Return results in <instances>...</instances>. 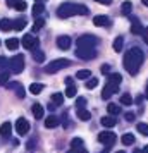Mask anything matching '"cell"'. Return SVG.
<instances>
[{"mask_svg":"<svg viewBox=\"0 0 148 153\" xmlns=\"http://www.w3.org/2000/svg\"><path fill=\"white\" fill-rule=\"evenodd\" d=\"M9 69L10 72H14V74H19L24 71V55L22 53H16L10 60H9Z\"/></svg>","mask_w":148,"mask_h":153,"instance_id":"obj_5","label":"cell"},{"mask_svg":"<svg viewBox=\"0 0 148 153\" xmlns=\"http://www.w3.org/2000/svg\"><path fill=\"white\" fill-rule=\"evenodd\" d=\"M115 139H117L115 138V132H112V131H103L98 134V141L103 143L105 146H112L115 143Z\"/></svg>","mask_w":148,"mask_h":153,"instance_id":"obj_7","label":"cell"},{"mask_svg":"<svg viewBox=\"0 0 148 153\" xmlns=\"http://www.w3.org/2000/svg\"><path fill=\"white\" fill-rule=\"evenodd\" d=\"M26 28V19H17V21H12V29H16V31H21V29Z\"/></svg>","mask_w":148,"mask_h":153,"instance_id":"obj_24","label":"cell"},{"mask_svg":"<svg viewBox=\"0 0 148 153\" xmlns=\"http://www.w3.org/2000/svg\"><path fill=\"white\" fill-rule=\"evenodd\" d=\"M120 141H122V145H124V146H131V145H134L136 138H134L131 132H126V134L122 136V139H120Z\"/></svg>","mask_w":148,"mask_h":153,"instance_id":"obj_21","label":"cell"},{"mask_svg":"<svg viewBox=\"0 0 148 153\" xmlns=\"http://www.w3.org/2000/svg\"><path fill=\"white\" fill-rule=\"evenodd\" d=\"M9 76H10V74H9V71H2V72H0V86H5V84L9 83Z\"/></svg>","mask_w":148,"mask_h":153,"instance_id":"obj_33","label":"cell"},{"mask_svg":"<svg viewBox=\"0 0 148 153\" xmlns=\"http://www.w3.org/2000/svg\"><path fill=\"white\" fill-rule=\"evenodd\" d=\"M76 77L78 79H90L91 77V71H88V69H81L76 72Z\"/></svg>","mask_w":148,"mask_h":153,"instance_id":"obj_27","label":"cell"},{"mask_svg":"<svg viewBox=\"0 0 148 153\" xmlns=\"http://www.w3.org/2000/svg\"><path fill=\"white\" fill-rule=\"evenodd\" d=\"M55 107H57L55 103H48V110H52V112H54V110H55Z\"/></svg>","mask_w":148,"mask_h":153,"instance_id":"obj_53","label":"cell"},{"mask_svg":"<svg viewBox=\"0 0 148 153\" xmlns=\"http://www.w3.org/2000/svg\"><path fill=\"white\" fill-rule=\"evenodd\" d=\"M43 88H45V86H43L42 83H33V84H29V93H31V95H40L43 91Z\"/></svg>","mask_w":148,"mask_h":153,"instance_id":"obj_20","label":"cell"},{"mask_svg":"<svg viewBox=\"0 0 148 153\" xmlns=\"http://www.w3.org/2000/svg\"><path fill=\"white\" fill-rule=\"evenodd\" d=\"M141 2H143V5H147L148 7V0H141Z\"/></svg>","mask_w":148,"mask_h":153,"instance_id":"obj_59","label":"cell"},{"mask_svg":"<svg viewBox=\"0 0 148 153\" xmlns=\"http://www.w3.org/2000/svg\"><path fill=\"white\" fill-rule=\"evenodd\" d=\"M131 9H133V4L126 0V2H122V5H120V14L122 16H129L131 14Z\"/></svg>","mask_w":148,"mask_h":153,"instance_id":"obj_22","label":"cell"},{"mask_svg":"<svg viewBox=\"0 0 148 153\" xmlns=\"http://www.w3.org/2000/svg\"><path fill=\"white\" fill-rule=\"evenodd\" d=\"M78 48H95L97 45H98V38L95 35H83L78 38Z\"/></svg>","mask_w":148,"mask_h":153,"instance_id":"obj_4","label":"cell"},{"mask_svg":"<svg viewBox=\"0 0 148 153\" xmlns=\"http://www.w3.org/2000/svg\"><path fill=\"white\" fill-rule=\"evenodd\" d=\"M65 84H67V86H69V84H74V77H65Z\"/></svg>","mask_w":148,"mask_h":153,"instance_id":"obj_50","label":"cell"},{"mask_svg":"<svg viewBox=\"0 0 148 153\" xmlns=\"http://www.w3.org/2000/svg\"><path fill=\"white\" fill-rule=\"evenodd\" d=\"M76 95H78V90H76V86H74V84H69V86L65 88V97L74 98Z\"/></svg>","mask_w":148,"mask_h":153,"instance_id":"obj_30","label":"cell"},{"mask_svg":"<svg viewBox=\"0 0 148 153\" xmlns=\"http://www.w3.org/2000/svg\"><path fill=\"white\" fill-rule=\"evenodd\" d=\"M71 45H72V40H71V36H57V47L60 50H69Z\"/></svg>","mask_w":148,"mask_h":153,"instance_id":"obj_11","label":"cell"},{"mask_svg":"<svg viewBox=\"0 0 148 153\" xmlns=\"http://www.w3.org/2000/svg\"><path fill=\"white\" fill-rule=\"evenodd\" d=\"M124 119H126L127 122H133L134 119H136V115H134L133 112H126V115H124Z\"/></svg>","mask_w":148,"mask_h":153,"instance_id":"obj_43","label":"cell"},{"mask_svg":"<svg viewBox=\"0 0 148 153\" xmlns=\"http://www.w3.org/2000/svg\"><path fill=\"white\" fill-rule=\"evenodd\" d=\"M143 24L140 22V19L138 17H134V16H131V33L133 35H141L143 33Z\"/></svg>","mask_w":148,"mask_h":153,"instance_id":"obj_12","label":"cell"},{"mask_svg":"<svg viewBox=\"0 0 148 153\" xmlns=\"http://www.w3.org/2000/svg\"><path fill=\"white\" fill-rule=\"evenodd\" d=\"M88 14H90V9L83 4L64 2L57 9V17H60V19H67V17H72V16H88Z\"/></svg>","mask_w":148,"mask_h":153,"instance_id":"obj_2","label":"cell"},{"mask_svg":"<svg viewBox=\"0 0 148 153\" xmlns=\"http://www.w3.org/2000/svg\"><path fill=\"white\" fill-rule=\"evenodd\" d=\"M86 103H88V102H86L85 97H78L76 98V107H78V108H85Z\"/></svg>","mask_w":148,"mask_h":153,"instance_id":"obj_40","label":"cell"},{"mask_svg":"<svg viewBox=\"0 0 148 153\" xmlns=\"http://www.w3.org/2000/svg\"><path fill=\"white\" fill-rule=\"evenodd\" d=\"M76 115H78V119L83 120V122H88V120L91 119V114L86 110V108H78V114H76Z\"/></svg>","mask_w":148,"mask_h":153,"instance_id":"obj_17","label":"cell"},{"mask_svg":"<svg viewBox=\"0 0 148 153\" xmlns=\"http://www.w3.org/2000/svg\"><path fill=\"white\" fill-rule=\"evenodd\" d=\"M93 24L98 26V28H107V26L110 24V19H109L107 16H95V17H93Z\"/></svg>","mask_w":148,"mask_h":153,"instance_id":"obj_14","label":"cell"},{"mask_svg":"<svg viewBox=\"0 0 148 153\" xmlns=\"http://www.w3.org/2000/svg\"><path fill=\"white\" fill-rule=\"evenodd\" d=\"M145 97H147V100H148V83H147V93H145Z\"/></svg>","mask_w":148,"mask_h":153,"instance_id":"obj_60","label":"cell"},{"mask_svg":"<svg viewBox=\"0 0 148 153\" xmlns=\"http://www.w3.org/2000/svg\"><path fill=\"white\" fill-rule=\"evenodd\" d=\"M12 7H14L16 10H26V9H28V5H26V2H24V0H14Z\"/></svg>","mask_w":148,"mask_h":153,"instance_id":"obj_32","label":"cell"},{"mask_svg":"<svg viewBox=\"0 0 148 153\" xmlns=\"http://www.w3.org/2000/svg\"><path fill=\"white\" fill-rule=\"evenodd\" d=\"M67 153H88L85 148H78V150H69Z\"/></svg>","mask_w":148,"mask_h":153,"instance_id":"obj_48","label":"cell"},{"mask_svg":"<svg viewBox=\"0 0 148 153\" xmlns=\"http://www.w3.org/2000/svg\"><path fill=\"white\" fill-rule=\"evenodd\" d=\"M33 59H35L36 62H43V60H45V53H43V50H40V48L33 50Z\"/></svg>","mask_w":148,"mask_h":153,"instance_id":"obj_26","label":"cell"},{"mask_svg":"<svg viewBox=\"0 0 148 153\" xmlns=\"http://www.w3.org/2000/svg\"><path fill=\"white\" fill-rule=\"evenodd\" d=\"M12 145H14V146H19V139H12Z\"/></svg>","mask_w":148,"mask_h":153,"instance_id":"obj_55","label":"cell"},{"mask_svg":"<svg viewBox=\"0 0 148 153\" xmlns=\"http://www.w3.org/2000/svg\"><path fill=\"white\" fill-rule=\"evenodd\" d=\"M97 84H98V77H90V79H86V88H88V90H93Z\"/></svg>","mask_w":148,"mask_h":153,"instance_id":"obj_39","label":"cell"},{"mask_svg":"<svg viewBox=\"0 0 148 153\" xmlns=\"http://www.w3.org/2000/svg\"><path fill=\"white\" fill-rule=\"evenodd\" d=\"M122 45H124V36H117L115 40H114V45H112V48L114 52H122Z\"/></svg>","mask_w":148,"mask_h":153,"instance_id":"obj_19","label":"cell"},{"mask_svg":"<svg viewBox=\"0 0 148 153\" xmlns=\"http://www.w3.org/2000/svg\"><path fill=\"white\" fill-rule=\"evenodd\" d=\"M102 72H103V74H109V72H110V65H109V64L102 65Z\"/></svg>","mask_w":148,"mask_h":153,"instance_id":"obj_47","label":"cell"},{"mask_svg":"<svg viewBox=\"0 0 148 153\" xmlns=\"http://www.w3.org/2000/svg\"><path fill=\"white\" fill-rule=\"evenodd\" d=\"M0 29H2V31H10V29H12V21L7 19V17L0 19Z\"/></svg>","mask_w":148,"mask_h":153,"instance_id":"obj_23","label":"cell"},{"mask_svg":"<svg viewBox=\"0 0 148 153\" xmlns=\"http://www.w3.org/2000/svg\"><path fill=\"white\" fill-rule=\"evenodd\" d=\"M143 60H145L143 50H141L140 47H133V48H129L126 52V55L122 59V65H124V69H126L131 76H136L138 71L141 69Z\"/></svg>","mask_w":148,"mask_h":153,"instance_id":"obj_1","label":"cell"},{"mask_svg":"<svg viewBox=\"0 0 148 153\" xmlns=\"http://www.w3.org/2000/svg\"><path fill=\"white\" fill-rule=\"evenodd\" d=\"M31 110H33V115H35V119H38V120L45 119V117H43V115H45V108H43L42 103H33Z\"/></svg>","mask_w":148,"mask_h":153,"instance_id":"obj_15","label":"cell"},{"mask_svg":"<svg viewBox=\"0 0 148 153\" xmlns=\"http://www.w3.org/2000/svg\"><path fill=\"white\" fill-rule=\"evenodd\" d=\"M78 148H83V139L74 138L72 141H71V150H78Z\"/></svg>","mask_w":148,"mask_h":153,"instance_id":"obj_34","label":"cell"},{"mask_svg":"<svg viewBox=\"0 0 148 153\" xmlns=\"http://www.w3.org/2000/svg\"><path fill=\"white\" fill-rule=\"evenodd\" d=\"M117 91H119V86H117V84L107 83L105 88H103V91H102V98H103V100H109V98L112 97L114 93H117Z\"/></svg>","mask_w":148,"mask_h":153,"instance_id":"obj_10","label":"cell"},{"mask_svg":"<svg viewBox=\"0 0 148 153\" xmlns=\"http://www.w3.org/2000/svg\"><path fill=\"white\" fill-rule=\"evenodd\" d=\"M47 0H36V4H45Z\"/></svg>","mask_w":148,"mask_h":153,"instance_id":"obj_58","label":"cell"},{"mask_svg":"<svg viewBox=\"0 0 148 153\" xmlns=\"http://www.w3.org/2000/svg\"><path fill=\"white\" fill-rule=\"evenodd\" d=\"M7 65H9V60L5 59V57L0 55V69H4V67H7Z\"/></svg>","mask_w":148,"mask_h":153,"instance_id":"obj_44","label":"cell"},{"mask_svg":"<svg viewBox=\"0 0 148 153\" xmlns=\"http://www.w3.org/2000/svg\"><path fill=\"white\" fill-rule=\"evenodd\" d=\"M21 45L26 50H31V52H33L35 48H38V38H36L35 35H24L22 40H21Z\"/></svg>","mask_w":148,"mask_h":153,"instance_id":"obj_6","label":"cell"},{"mask_svg":"<svg viewBox=\"0 0 148 153\" xmlns=\"http://www.w3.org/2000/svg\"><path fill=\"white\" fill-rule=\"evenodd\" d=\"M5 45H7L9 50H17V47H19V40H17V38H9L7 42H5Z\"/></svg>","mask_w":148,"mask_h":153,"instance_id":"obj_28","label":"cell"},{"mask_svg":"<svg viewBox=\"0 0 148 153\" xmlns=\"http://www.w3.org/2000/svg\"><path fill=\"white\" fill-rule=\"evenodd\" d=\"M59 124H60V119L57 117V115H48V117H45V127L54 129V127H57Z\"/></svg>","mask_w":148,"mask_h":153,"instance_id":"obj_16","label":"cell"},{"mask_svg":"<svg viewBox=\"0 0 148 153\" xmlns=\"http://www.w3.org/2000/svg\"><path fill=\"white\" fill-rule=\"evenodd\" d=\"M120 105H133V98H131L129 93H124L120 97Z\"/></svg>","mask_w":148,"mask_h":153,"instance_id":"obj_35","label":"cell"},{"mask_svg":"<svg viewBox=\"0 0 148 153\" xmlns=\"http://www.w3.org/2000/svg\"><path fill=\"white\" fill-rule=\"evenodd\" d=\"M16 132L21 134V136H26L29 132V122L24 117H19L16 120Z\"/></svg>","mask_w":148,"mask_h":153,"instance_id":"obj_9","label":"cell"},{"mask_svg":"<svg viewBox=\"0 0 148 153\" xmlns=\"http://www.w3.org/2000/svg\"><path fill=\"white\" fill-rule=\"evenodd\" d=\"M12 134V124L10 122H4L0 126V138L2 139H9Z\"/></svg>","mask_w":148,"mask_h":153,"instance_id":"obj_13","label":"cell"},{"mask_svg":"<svg viewBox=\"0 0 148 153\" xmlns=\"http://www.w3.org/2000/svg\"><path fill=\"white\" fill-rule=\"evenodd\" d=\"M109 152H110V146H105V148H103L100 153H109Z\"/></svg>","mask_w":148,"mask_h":153,"instance_id":"obj_54","label":"cell"},{"mask_svg":"<svg viewBox=\"0 0 148 153\" xmlns=\"http://www.w3.org/2000/svg\"><path fill=\"white\" fill-rule=\"evenodd\" d=\"M107 112L110 114V115H117V114H120V107L115 103H109L107 105Z\"/></svg>","mask_w":148,"mask_h":153,"instance_id":"obj_25","label":"cell"},{"mask_svg":"<svg viewBox=\"0 0 148 153\" xmlns=\"http://www.w3.org/2000/svg\"><path fill=\"white\" fill-rule=\"evenodd\" d=\"M95 2H98V4H103V5H109L112 0H95Z\"/></svg>","mask_w":148,"mask_h":153,"instance_id":"obj_51","label":"cell"},{"mask_svg":"<svg viewBox=\"0 0 148 153\" xmlns=\"http://www.w3.org/2000/svg\"><path fill=\"white\" fill-rule=\"evenodd\" d=\"M62 102H64V95H60V93H54L52 95V103L62 105Z\"/></svg>","mask_w":148,"mask_h":153,"instance_id":"obj_37","label":"cell"},{"mask_svg":"<svg viewBox=\"0 0 148 153\" xmlns=\"http://www.w3.org/2000/svg\"><path fill=\"white\" fill-rule=\"evenodd\" d=\"M141 153H148V145L145 146V148H143V152H141Z\"/></svg>","mask_w":148,"mask_h":153,"instance_id":"obj_57","label":"cell"},{"mask_svg":"<svg viewBox=\"0 0 148 153\" xmlns=\"http://www.w3.org/2000/svg\"><path fill=\"white\" fill-rule=\"evenodd\" d=\"M100 122H102V126H103V127H114V126L117 124V120H115L114 117H110V115L102 117V120H100Z\"/></svg>","mask_w":148,"mask_h":153,"instance_id":"obj_18","label":"cell"},{"mask_svg":"<svg viewBox=\"0 0 148 153\" xmlns=\"http://www.w3.org/2000/svg\"><path fill=\"white\" fill-rule=\"evenodd\" d=\"M43 26H45V19H43V17H36V19H35V24H33V31L36 33V31H40Z\"/></svg>","mask_w":148,"mask_h":153,"instance_id":"obj_31","label":"cell"},{"mask_svg":"<svg viewBox=\"0 0 148 153\" xmlns=\"http://www.w3.org/2000/svg\"><path fill=\"white\" fill-rule=\"evenodd\" d=\"M43 10H45V5H43V4H35V5H33V16H35V17H40V16L43 14Z\"/></svg>","mask_w":148,"mask_h":153,"instance_id":"obj_29","label":"cell"},{"mask_svg":"<svg viewBox=\"0 0 148 153\" xmlns=\"http://www.w3.org/2000/svg\"><path fill=\"white\" fill-rule=\"evenodd\" d=\"M62 124H64V127H69V122H67V112L62 114Z\"/></svg>","mask_w":148,"mask_h":153,"instance_id":"obj_45","label":"cell"},{"mask_svg":"<svg viewBox=\"0 0 148 153\" xmlns=\"http://www.w3.org/2000/svg\"><path fill=\"white\" fill-rule=\"evenodd\" d=\"M71 64L72 62H71L69 59H55V60H52L50 64L45 65V72H47V74H55L59 71L71 67Z\"/></svg>","mask_w":148,"mask_h":153,"instance_id":"obj_3","label":"cell"},{"mask_svg":"<svg viewBox=\"0 0 148 153\" xmlns=\"http://www.w3.org/2000/svg\"><path fill=\"white\" fill-rule=\"evenodd\" d=\"M120 81H122V76H120V74H117V72L109 76V83H114V84H117V86H119Z\"/></svg>","mask_w":148,"mask_h":153,"instance_id":"obj_36","label":"cell"},{"mask_svg":"<svg viewBox=\"0 0 148 153\" xmlns=\"http://www.w3.org/2000/svg\"><path fill=\"white\" fill-rule=\"evenodd\" d=\"M141 35H143V40H145V42L148 43V28L143 29V33H141Z\"/></svg>","mask_w":148,"mask_h":153,"instance_id":"obj_49","label":"cell"},{"mask_svg":"<svg viewBox=\"0 0 148 153\" xmlns=\"http://www.w3.org/2000/svg\"><path fill=\"white\" fill-rule=\"evenodd\" d=\"M5 2H7V4L10 5V7H12V4H14V0H5Z\"/></svg>","mask_w":148,"mask_h":153,"instance_id":"obj_56","label":"cell"},{"mask_svg":"<svg viewBox=\"0 0 148 153\" xmlns=\"http://www.w3.org/2000/svg\"><path fill=\"white\" fill-rule=\"evenodd\" d=\"M141 102H143V95H138V97H136V103L141 105Z\"/></svg>","mask_w":148,"mask_h":153,"instance_id":"obj_52","label":"cell"},{"mask_svg":"<svg viewBox=\"0 0 148 153\" xmlns=\"http://www.w3.org/2000/svg\"><path fill=\"white\" fill-rule=\"evenodd\" d=\"M19 84H21V83H7V84H5V86H7L9 90H16V88H17Z\"/></svg>","mask_w":148,"mask_h":153,"instance_id":"obj_46","label":"cell"},{"mask_svg":"<svg viewBox=\"0 0 148 153\" xmlns=\"http://www.w3.org/2000/svg\"><path fill=\"white\" fill-rule=\"evenodd\" d=\"M26 148H28V152H29V150H35V148H36V136H35V138H31L28 143H26Z\"/></svg>","mask_w":148,"mask_h":153,"instance_id":"obj_41","label":"cell"},{"mask_svg":"<svg viewBox=\"0 0 148 153\" xmlns=\"http://www.w3.org/2000/svg\"><path fill=\"white\" fill-rule=\"evenodd\" d=\"M16 90H17L16 93H17V97H19V98H24V97H26V91H24V88H22L21 84H19V86H17Z\"/></svg>","mask_w":148,"mask_h":153,"instance_id":"obj_42","label":"cell"},{"mask_svg":"<svg viewBox=\"0 0 148 153\" xmlns=\"http://www.w3.org/2000/svg\"><path fill=\"white\" fill-rule=\"evenodd\" d=\"M115 153H126V152H122V150H120V152H115Z\"/></svg>","mask_w":148,"mask_h":153,"instance_id":"obj_61","label":"cell"},{"mask_svg":"<svg viewBox=\"0 0 148 153\" xmlns=\"http://www.w3.org/2000/svg\"><path fill=\"white\" fill-rule=\"evenodd\" d=\"M76 57L83 59V60H91L97 57V50L95 48H78L76 50Z\"/></svg>","mask_w":148,"mask_h":153,"instance_id":"obj_8","label":"cell"},{"mask_svg":"<svg viewBox=\"0 0 148 153\" xmlns=\"http://www.w3.org/2000/svg\"><path fill=\"white\" fill-rule=\"evenodd\" d=\"M136 129H138V132H141L143 136H148V124H145V122H140V124L136 126Z\"/></svg>","mask_w":148,"mask_h":153,"instance_id":"obj_38","label":"cell"}]
</instances>
